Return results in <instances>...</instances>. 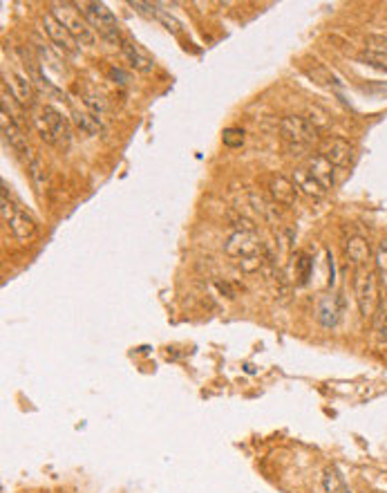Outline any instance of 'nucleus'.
<instances>
[{"mask_svg": "<svg viewBox=\"0 0 387 493\" xmlns=\"http://www.w3.org/2000/svg\"><path fill=\"white\" fill-rule=\"evenodd\" d=\"M311 267H313V260L307 256V253H298V260H296V283L298 285H305L309 276H311Z\"/></svg>", "mask_w": 387, "mask_h": 493, "instance_id": "nucleus-23", "label": "nucleus"}, {"mask_svg": "<svg viewBox=\"0 0 387 493\" xmlns=\"http://www.w3.org/2000/svg\"><path fill=\"white\" fill-rule=\"evenodd\" d=\"M83 104L88 108L96 119H103L108 115V101L101 92H96L92 88H85L83 90Z\"/></svg>", "mask_w": 387, "mask_h": 493, "instance_id": "nucleus-19", "label": "nucleus"}, {"mask_svg": "<svg viewBox=\"0 0 387 493\" xmlns=\"http://www.w3.org/2000/svg\"><path fill=\"white\" fill-rule=\"evenodd\" d=\"M237 265H240L242 272L253 274L264 265V253H260V256H251V258H242V260H237Z\"/></svg>", "mask_w": 387, "mask_h": 493, "instance_id": "nucleus-26", "label": "nucleus"}, {"mask_svg": "<svg viewBox=\"0 0 387 493\" xmlns=\"http://www.w3.org/2000/svg\"><path fill=\"white\" fill-rule=\"evenodd\" d=\"M43 30H45V34L50 36L52 43L59 48L61 52L65 54H77V40L69 36V32L65 30V27L56 21L52 13H45L43 16Z\"/></svg>", "mask_w": 387, "mask_h": 493, "instance_id": "nucleus-8", "label": "nucleus"}, {"mask_svg": "<svg viewBox=\"0 0 387 493\" xmlns=\"http://www.w3.org/2000/svg\"><path fill=\"white\" fill-rule=\"evenodd\" d=\"M0 128H3V137L9 142V146L18 153H30V144H27V135L23 131V126H18L9 115L3 112V119H0Z\"/></svg>", "mask_w": 387, "mask_h": 493, "instance_id": "nucleus-15", "label": "nucleus"}, {"mask_svg": "<svg viewBox=\"0 0 387 493\" xmlns=\"http://www.w3.org/2000/svg\"><path fill=\"white\" fill-rule=\"evenodd\" d=\"M307 171L311 173V177L318 182V184L327 191L334 187V164L329 162L325 155H311L307 157Z\"/></svg>", "mask_w": 387, "mask_h": 493, "instance_id": "nucleus-13", "label": "nucleus"}, {"mask_svg": "<svg viewBox=\"0 0 387 493\" xmlns=\"http://www.w3.org/2000/svg\"><path fill=\"white\" fill-rule=\"evenodd\" d=\"M352 146L340 137H327L320 144V155H325L334 166H347L352 162Z\"/></svg>", "mask_w": 387, "mask_h": 493, "instance_id": "nucleus-11", "label": "nucleus"}, {"mask_svg": "<svg viewBox=\"0 0 387 493\" xmlns=\"http://www.w3.org/2000/svg\"><path fill=\"white\" fill-rule=\"evenodd\" d=\"M280 135L289 148H309L318 139V131L311 121L298 115H289L280 121Z\"/></svg>", "mask_w": 387, "mask_h": 493, "instance_id": "nucleus-4", "label": "nucleus"}, {"mask_svg": "<svg viewBox=\"0 0 387 493\" xmlns=\"http://www.w3.org/2000/svg\"><path fill=\"white\" fill-rule=\"evenodd\" d=\"M340 314H342V299L340 296H322V299L318 301V307H316V318L322 328L332 330L338 326L340 321Z\"/></svg>", "mask_w": 387, "mask_h": 493, "instance_id": "nucleus-10", "label": "nucleus"}, {"mask_svg": "<svg viewBox=\"0 0 387 493\" xmlns=\"http://www.w3.org/2000/svg\"><path fill=\"white\" fill-rule=\"evenodd\" d=\"M77 7L92 30L99 32V36L110 40V43H117V40L121 43L123 38H121V30H119V21L103 3H77Z\"/></svg>", "mask_w": 387, "mask_h": 493, "instance_id": "nucleus-3", "label": "nucleus"}, {"mask_svg": "<svg viewBox=\"0 0 387 493\" xmlns=\"http://www.w3.org/2000/svg\"><path fill=\"white\" fill-rule=\"evenodd\" d=\"M322 489H325V493H340L342 489H345V484H342V477L338 475V471L336 469H325V473H322Z\"/></svg>", "mask_w": 387, "mask_h": 493, "instance_id": "nucleus-22", "label": "nucleus"}, {"mask_svg": "<svg viewBox=\"0 0 387 493\" xmlns=\"http://www.w3.org/2000/svg\"><path fill=\"white\" fill-rule=\"evenodd\" d=\"M72 119H74V123H77V128L81 131V133H85V135H99L103 131V126H101V119H96L94 115L90 110H79V108H74L72 110Z\"/></svg>", "mask_w": 387, "mask_h": 493, "instance_id": "nucleus-18", "label": "nucleus"}, {"mask_svg": "<svg viewBox=\"0 0 387 493\" xmlns=\"http://www.w3.org/2000/svg\"><path fill=\"white\" fill-rule=\"evenodd\" d=\"M340 493H352V491H349V489H347V487H345V489H342V491H340Z\"/></svg>", "mask_w": 387, "mask_h": 493, "instance_id": "nucleus-28", "label": "nucleus"}, {"mask_svg": "<svg viewBox=\"0 0 387 493\" xmlns=\"http://www.w3.org/2000/svg\"><path fill=\"white\" fill-rule=\"evenodd\" d=\"M3 88L9 90V94L16 99V101L27 110L34 108V81L27 72H21V70H3Z\"/></svg>", "mask_w": 387, "mask_h": 493, "instance_id": "nucleus-6", "label": "nucleus"}, {"mask_svg": "<svg viewBox=\"0 0 387 493\" xmlns=\"http://www.w3.org/2000/svg\"><path fill=\"white\" fill-rule=\"evenodd\" d=\"M110 77H112L114 81H117V83H121V86H125V83L130 81V77H128V74L123 72V70H119V67H112V70H110Z\"/></svg>", "mask_w": 387, "mask_h": 493, "instance_id": "nucleus-27", "label": "nucleus"}, {"mask_svg": "<svg viewBox=\"0 0 387 493\" xmlns=\"http://www.w3.org/2000/svg\"><path fill=\"white\" fill-rule=\"evenodd\" d=\"M5 224H7L9 231L13 233V238H16V240H18L21 245H30V243L34 240V238H36V222H34L32 216L27 214L25 209H21V206L13 209L11 218H9Z\"/></svg>", "mask_w": 387, "mask_h": 493, "instance_id": "nucleus-7", "label": "nucleus"}, {"mask_svg": "<svg viewBox=\"0 0 387 493\" xmlns=\"http://www.w3.org/2000/svg\"><path fill=\"white\" fill-rule=\"evenodd\" d=\"M224 253L228 258L242 260V258H251V256L264 253V245L255 231H233L224 243Z\"/></svg>", "mask_w": 387, "mask_h": 493, "instance_id": "nucleus-5", "label": "nucleus"}, {"mask_svg": "<svg viewBox=\"0 0 387 493\" xmlns=\"http://www.w3.org/2000/svg\"><path fill=\"white\" fill-rule=\"evenodd\" d=\"M52 16L59 21L79 45H92L94 32L74 3H52Z\"/></svg>", "mask_w": 387, "mask_h": 493, "instance_id": "nucleus-2", "label": "nucleus"}, {"mask_svg": "<svg viewBox=\"0 0 387 493\" xmlns=\"http://www.w3.org/2000/svg\"><path fill=\"white\" fill-rule=\"evenodd\" d=\"M269 193L274 197L276 204L282 206H296V197H298V189L291 179H286L284 175H274L269 179Z\"/></svg>", "mask_w": 387, "mask_h": 493, "instance_id": "nucleus-12", "label": "nucleus"}, {"mask_svg": "<svg viewBox=\"0 0 387 493\" xmlns=\"http://www.w3.org/2000/svg\"><path fill=\"white\" fill-rule=\"evenodd\" d=\"M345 258H347L349 265L358 267V270L367 267V262L371 260V247L367 243V238L352 236L349 240L345 243Z\"/></svg>", "mask_w": 387, "mask_h": 493, "instance_id": "nucleus-14", "label": "nucleus"}, {"mask_svg": "<svg viewBox=\"0 0 387 493\" xmlns=\"http://www.w3.org/2000/svg\"><path fill=\"white\" fill-rule=\"evenodd\" d=\"M224 144L228 148H240L242 144H245V131H240V128H226L224 131Z\"/></svg>", "mask_w": 387, "mask_h": 493, "instance_id": "nucleus-25", "label": "nucleus"}, {"mask_svg": "<svg viewBox=\"0 0 387 493\" xmlns=\"http://www.w3.org/2000/svg\"><path fill=\"white\" fill-rule=\"evenodd\" d=\"M363 61L376 70H383L387 72V52H378V50H365L363 52Z\"/></svg>", "mask_w": 387, "mask_h": 493, "instance_id": "nucleus-24", "label": "nucleus"}, {"mask_svg": "<svg viewBox=\"0 0 387 493\" xmlns=\"http://www.w3.org/2000/svg\"><path fill=\"white\" fill-rule=\"evenodd\" d=\"M374 262H376V276H378V283L383 289H387V240H383L376 249V256H374Z\"/></svg>", "mask_w": 387, "mask_h": 493, "instance_id": "nucleus-21", "label": "nucleus"}, {"mask_svg": "<svg viewBox=\"0 0 387 493\" xmlns=\"http://www.w3.org/2000/svg\"><path fill=\"white\" fill-rule=\"evenodd\" d=\"M293 184H296V189L307 193L309 197H322L325 195V189L311 177L307 168H293Z\"/></svg>", "mask_w": 387, "mask_h": 493, "instance_id": "nucleus-17", "label": "nucleus"}, {"mask_svg": "<svg viewBox=\"0 0 387 493\" xmlns=\"http://www.w3.org/2000/svg\"><path fill=\"white\" fill-rule=\"evenodd\" d=\"M121 54H123V59L130 63L137 72H143V74H148V72H152L155 70V61L150 59V56L146 54V52H141L139 50V45H135V43H130V40H121Z\"/></svg>", "mask_w": 387, "mask_h": 493, "instance_id": "nucleus-16", "label": "nucleus"}, {"mask_svg": "<svg viewBox=\"0 0 387 493\" xmlns=\"http://www.w3.org/2000/svg\"><path fill=\"white\" fill-rule=\"evenodd\" d=\"M40 112H43V117H45V121H47V128L52 133L54 144L67 146L72 142V128H69L67 119L52 106H40Z\"/></svg>", "mask_w": 387, "mask_h": 493, "instance_id": "nucleus-9", "label": "nucleus"}, {"mask_svg": "<svg viewBox=\"0 0 387 493\" xmlns=\"http://www.w3.org/2000/svg\"><path fill=\"white\" fill-rule=\"evenodd\" d=\"M378 276L374 270L363 267V270H356L354 274V296H356V305L361 309L363 318H374L376 309L381 305V294H378Z\"/></svg>", "mask_w": 387, "mask_h": 493, "instance_id": "nucleus-1", "label": "nucleus"}, {"mask_svg": "<svg viewBox=\"0 0 387 493\" xmlns=\"http://www.w3.org/2000/svg\"><path fill=\"white\" fill-rule=\"evenodd\" d=\"M371 332H374L376 343H387V303H381L374 318H371Z\"/></svg>", "mask_w": 387, "mask_h": 493, "instance_id": "nucleus-20", "label": "nucleus"}]
</instances>
